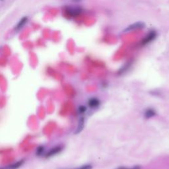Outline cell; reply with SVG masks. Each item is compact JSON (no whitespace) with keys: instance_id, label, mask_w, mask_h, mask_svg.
<instances>
[{"instance_id":"cell-15","label":"cell","mask_w":169,"mask_h":169,"mask_svg":"<svg viewBox=\"0 0 169 169\" xmlns=\"http://www.w3.org/2000/svg\"><path fill=\"white\" fill-rule=\"evenodd\" d=\"M0 169H6V168H1Z\"/></svg>"},{"instance_id":"cell-11","label":"cell","mask_w":169,"mask_h":169,"mask_svg":"<svg viewBox=\"0 0 169 169\" xmlns=\"http://www.w3.org/2000/svg\"><path fill=\"white\" fill-rule=\"evenodd\" d=\"M44 152H45V149H44V147L42 145L38 146L37 149L36 155L38 157L42 156V155H43L44 154Z\"/></svg>"},{"instance_id":"cell-2","label":"cell","mask_w":169,"mask_h":169,"mask_svg":"<svg viewBox=\"0 0 169 169\" xmlns=\"http://www.w3.org/2000/svg\"><path fill=\"white\" fill-rule=\"evenodd\" d=\"M157 37V33L156 31L153 30L149 31V33L147 34L143 39H142V41L140 42L141 46H145L148 45L149 44L154 41L156 39Z\"/></svg>"},{"instance_id":"cell-12","label":"cell","mask_w":169,"mask_h":169,"mask_svg":"<svg viewBox=\"0 0 169 169\" xmlns=\"http://www.w3.org/2000/svg\"><path fill=\"white\" fill-rule=\"evenodd\" d=\"M86 110H87V108L84 106H80L78 108V112L81 114H84L86 112Z\"/></svg>"},{"instance_id":"cell-13","label":"cell","mask_w":169,"mask_h":169,"mask_svg":"<svg viewBox=\"0 0 169 169\" xmlns=\"http://www.w3.org/2000/svg\"><path fill=\"white\" fill-rule=\"evenodd\" d=\"M117 169H141V167L140 166H133V167H132L131 168L120 167H118Z\"/></svg>"},{"instance_id":"cell-14","label":"cell","mask_w":169,"mask_h":169,"mask_svg":"<svg viewBox=\"0 0 169 169\" xmlns=\"http://www.w3.org/2000/svg\"><path fill=\"white\" fill-rule=\"evenodd\" d=\"M91 168H92V166L89 165V164H86V165L81 166L75 169H91Z\"/></svg>"},{"instance_id":"cell-8","label":"cell","mask_w":169,"mask_h":169,"mask_svg":"<svg viewBox=\"0 0 169 169\" xmlns=\"http://www.w3.org/2000/svg\"><path fill=\"white\" fill-rule=\"evenodd\" d=\"M156 115V111H155L153 108H149L145 110V112L144 113V116L145 118H152L155 116Z\"/></svg>"},{"instance_id":"cell-10","label":"cell","mask_w":169,"mask_h":169,"mask_svg":"<svg viewBox=\"0 0 169 169\" xmlns=\"http://www.w3.org/2000/svg\"><path fill=\"white\" fill-rule=\"evenodd\" d=\"M83 127H84V119L82 118L80 119L79 122V126L77 128L76 132H75V133H79L81 132L83 130Z\"/></svg>"},{"instance_id":"cell-5","label":"cell","mask_w":169,"mask_h":169,"mask_svg":"<svg viewBox=\"0 0 169 169\" xmlns=\"http://www.w3.org/2000/svg\"><path fill=\"white\" fill-rule=\"evenodd\" d=\"M100 104V100L96 98H91L88 101V105L91 108H96L99 107Z\"/></svg>"},{"instance_id":"cell-3","label":"cell","mask_w":169,"mask_h":169,"mask_svg":"<svg viewBox=\"0 0 169 169\" xmlns=\"http://www.w3.org/2000/svg\"><path fill=\"white\" fill-rule=\"evenodd\" d=\"M145 24L143 23V22L137 21V22H136V23H132V25L127 26V27L124 29V32L128 33V32H130V31H132V30H137V29H142L145 28Z\"/></svg>"},{"instance_id":"cell-6","label":"cell","mask_w":169,"mask_h":169,"mask_svg":"<svg viewBox=\"0 0 169 169\" xmlns=\"http://www.w3.org/2000/svg\"><path fill=\"white\" fill-rule=\"evenodd\" d=\"M27 21H28V18L26 17H24L22 18L19 21V23L17 24V25L15 26V30L18 31L19 30H21L22 28L23 27V26L25 25V24L27 23Z\"/></svg>"},{"instance_id":"cell-7","label":"cell","mask_w":169,"mask_h":169,"mask_svg":"<svg viewBox=\"0 0 169 169\" xmlns=\"http://www.w3.org/2000/svg\"><path fill=\"white\" fill-rule=\"evenodd\" d=\"M24 163H25L24 160H20V161H19L13 163V164H10V165L7 166L6 169H18L21 167L23 166Z\"/></svg>"},{"instance_id":"cell-4","label":"cell","mask_w":169,"mask_h":169,"mask_svg":"<svg viewBox=\"0 0 169 169\" xmlns=\"http://www.w3.org/2000/svg\"><path fill=\"white\" fill-rule=\"evenodd\" d=\"M62 149H63V147H62L61 146H60V145L56 146L54 147H53L49 150L48 152L44 155V156H45L46 158L52 157L53 156H54V155H56L58 153H60L62 151Z\"/></svg>"},{"instance_id":"cell-16","label":"cell","mask_w":169,"mask_h":169,"mask_svg":"<svg viewBox=\"0 0 169 169\" xmlns=\"http://www.w3.org/2000/svg\"><path fill=\"white\" fill-rule=\"evenodd\" d=\"M75 1H78V0H75Z\"/></svg>"},{"instance_id":"cell-9","label":"cell","mask_w":169,"mask_h":169,"mask_svg":"<svg viewBox=\"0 0 169 169\" xmlns=\"http://www.w3.org/2000/svg\"><path fill=\"white\" fill-rule=\"evenodd\" d=\"M132 63L131 61H129L128 62V63H126L125 65H124L122 68H120V69L119 70V72H118V73L119 74H123L125 72H126L127 71L130 69V68L131 67Z\"/></svg>"},{"instance_id":"cell-1","label":"cell","mask_w":169,"mask_h":169,"mask_svg":"<svg viewBox=\"0 0 169 169\" xmlns=\"http://www.w3.org/2000/svg\"><path fill=\"white\" fill-rule=\"evenodd\" d=\"M83 12L82 8L79 7H72L68 6L66 7L65 9V13L67 16L69 17H76L80 15Z\"/></svg>"}]
</instances>
